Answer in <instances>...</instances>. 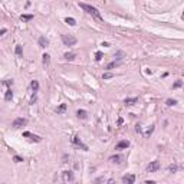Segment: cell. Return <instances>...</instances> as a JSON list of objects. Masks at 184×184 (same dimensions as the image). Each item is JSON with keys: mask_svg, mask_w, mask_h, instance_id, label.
Returning a JSON list of instances; mask_svg holds the SVG:
<instances>
[{"mask_svg": "<svg viewBox=\"0 0 184 184\" xmlns=\"http://www.w3.org/2000/svg\"><path fill=\"white\" fill-rule=\"evenodd\" d=\"M79 7H81L82 10H85L88 15L94 16L95 19H98V20H102L101 13L98 12V9H97V7H94V6H89V4H86V3H79Z\"/></svg>", "mask_w": 184, "mask_h": 184, "instance_id": "cell-1", "label": "cell"}, {"mask_svg": "<svg viewBox=\"0 0 184 184\" xmlns=\"http://www.w3.org/2000/svg\"><path fill=\"white\" fill-rule=\"evenodd\" d=\"M62 42L66 45V46H73L78 40L73 35H62Z\"/></svg>", "mask_w": 184, "mask_h": 184, "instance_id": "cell-2", "label": "cell"}, {"mask_svg": "<svg viewBox=\"0 0 184 184\" xmlns=\"http://www.w3.org/2000/svg\"><path fill=\"white\" fill-rule=\"evenodd\" d=\"M158 170H160V161H158V160L151 161L150 164L147 166V171H148V173H155V171H158Z\"/></svg>", "mask_w": 184, "mask_h": 184, "instance_id": "cell-3", "label": "cell"}, {"mask_svg": "<svg viewBox=\"0 0 184 184\" xmlns=\"http://www.w3.org/2000/svg\"><path fill=\"white\" fill-rule=\"evenodd\" d=\"M27 124V119L26 118H16L15 121H13V124H12V127L13 128H22V127H25Z\"/></svg>", "mask_w": 184, "mask_h": 184, "instance_id": "cell-4", "label": "cell"}, {"mask_svg": "<svg viewBox=\"0 0 184 184\" xmlns=\"http://www.w3.org/2000/svg\"><path fill=\"white\" fill-rule=\"evenodd\" d=\"M72 142L76 145V147H79V148H82L84 151H88V145H85L84 142L81 141V138L78 137V135H73V138H72Z\"/></svg>", "mask_w": 184, "mask_h": 184, "instance_id": "cell-5", "label": "cell"}, {"mask_svg": "<svg viewBox=\"0 0 184 184\" xmlns=\"http://www.w3.org/2000/svg\"><path fill=\"white\" fill-rule=\"evenodd\" d=\"M62 180L65 181V183H69V181H73L75 180V177H73V173L72 171H63L62 173Z\"/></svg>", "mask_w": 184, "mask_h": 184, "instance_id": "cell-6", "label": "cell"}, {"mask_svg": "<svg viewBox=\"0 0 184 184\" xmlns=\"http://www.w3.org/2000/svg\"><path fill=\"white\" fill-rule=\"evenodd\" d=\"M121 180H122V183H125V184H134L135 176L134 174H127V176H124Z\"/></svg>", "mask_w": 184, "mask_h": 184, "instance_id": "cell-7", "label": "cell"}, {"mask_svg": "<svg viewBox=\"0 0 184 184\" xmlns=\"http://www.w3.org/2000/svg\"><path fill=\"white\" fill-rule=\"evenodd\" d=\"M23 137L29 138L30 141H35V142H39V141H40V137H39V135H35V134H32V133H29V131L23 133Z\"/></svg>", "mask_w": 184, "mask_h": 184, "instance_id": "cell-8", "label": "cell"}, {"mask_svg": "<svg viewBox=\"0 0 184 184\" xmlns=\"http://www.w3.org/2000/svg\"><path fill=\"white\" fill-rule=\"evenodd\" d=\"M109 161H112V163H115V164H122V161H124V157L122 155H111L109 157Z\"/></svg>", "mask_w": 184, "mask_h": 184, "instance_id": "cell-9", "label": "cell"}, {"mask_svg": "<svg viewBox=\"0 0 184 184\" xmlns=\"http://www.w3.org/2000/svg\"><path fill=\"white\" fill-rule=\"evenodd\" d=\"M48 45H49V40H48L45 36H40V37H39V46H40V48H46Z\"/></svg>", "mask_w": 184, "mask_h": 184, "instance_id": "cell-10", "label": "cell"}, {"mask_svg": "<svg viewBox=\"0 0 184 184\" xmlns=\"http://www.w3.org/2000/svg\"><path fill=\"white\" fill-rule=\"evenodd\" d=\"M128 145H130V142H128V141H125V140H124V141H119V142L117 144V147H115V150H121V148H127Z\"/></svg>", "mask_w": 184, "mask_h": 184, "instance_id": "cell-11", "label": "cell"}, {"mask_svg": "<svg viewBox=\"0 0 184 184\" xmlns=\"http://www.w3.org/2000/svg\"><path fill=\"white\" fill-rule=\"evenodd\" d=\"M75 56H76V55H75L73 52H66V53L63 55V58H65L66 61H73V59H75Z\"/></svg>", "mask_w": 184, "mask_h": 184, "instance_id": "cell-12", "label": "cell"}, {"mask_svg": "<svg viewBox=\"0 0 184 184\" xmlns=\"http://www.w3.org/2000/svg\"><path fill=\"white\" fill-rule=\"evenodd\" d=\"M137 98H127V99L124 101V104H125V105H127V106H131V105H134L135 102H137Z\"/></svg>", "mask_w": 184, "mask_h": 184, "instance_id": "cell-13", "label": "cell"}, {"mask_svg": "<svg viewBox=\"0 0 184 184\" xmlns=\"http://www.w3.org/2000/svg\"><path fill=\"white\" fill-rule=\"evenodd\" d=\"M76 115H78V118H79V119H85V118L88 117L85 109H79V111H76Z\"/></svg>", "mask_w": 184, "mask_h": 184, "instance_id": "cell-14", "label": "cell"}, {"mask_svg": "<svg viewBox=\"0 0 184 184\" xmlns=\"http://www.w3.org/2000/svg\"><path fill=\"white\" fill-rule=\"evenodd\" d=\"M95 181H97V183H114L112 178H105V177H99V178H97Z\"/></svg>", "mask_w": 184, "mask_h": 184, "instance_id": "cell-15", "label": "cell"}, {"mask_svg": "<svg viewBox=\"0 0 184 184\" xmlns=\"http://www.w3.org/2000/svg\"><path fill=\"white\" fill-rule=\"evenodd\" d=\"M12 98H13V92H12V89L9 88V89L6 91V95H4V99H6V101H12Z\"/></svg>", "mask_w": 184, "mask_h": 184, "instance_id": "cell-16", "label": "cell"}, {"mask_svg": "<svg viewBox=\"0 0 184 184\" xmlns=\"http://www.w3.org/2000/svg\"><path fill=\"white\" fill-rule=\"evenodd\" d=\"M65 109H66V104H61V105L56 108V112H58V114H63Z\"/></svg>", "mask_w": 184, "mask_h": 184, "instance_id": "cell-17", "label": "cell"}, {"mask_svg": "<svg viewBox=\"0 0 184 184\" xmlns=\"http://www.w3.org/2000/svg\"><path fill=\"white\" fill-rule=\"evenodd\" d=\"M42 58H43V65H45V66H48V65L50 63V56L48 55V53H45Z\"/></svg>", "mask_w": 184, "mask_h": 184, "instance_id": "cell-18", "label": "cell"}, {"mask_svg": "<svg viewBox=\"0 0 184 184\" xmlns=\"http://www.w3.org/2000/svg\"><path fill=\"white\" fill-rule=\"evenodd\" d=\"M30 88L33 89V92H37V91H39V82H37V81H32Z\"/></svg>", "mask_w": 184, "mask_h": 184, "instance_id": "cell-19", "label": "cell"}, {"mask_svg": "<svg viewBox=\"0 0 184 184\" xmlns=\"http://www.w3.org/2000/svg\"><path fill=\"white\" fill-rule=\"evenodd\" d=\"M32 19H33V15H22L20 16V20H23V22H29Z\"/></svg>", "mask_w": 184, "mask_h": 184, "instance_id": "cell-20", "label": "cell"}, {"mask_svg": "<svg viewBox=\"0 0 184 184\" xmlns=\"http://www.w3.org/2000/svg\"><path fill=\"white\" fill-rule=\"evenodd\" d=\"M65 22H66L69 26H75V25H76L75 19H72V17H66V19H65Z\"/></svg>", "mask_w": 184, "mask_h": 184, "instance_id": "cell-21", "label": "cell"}, {"mask_svg": "<svg viewBox=\"0 0 184 184\" xmlns=\"http://www.w3.org/2000/svg\"><path fill=\"white\" fill-rule=\"evenodd\" d=\"M178 168H180V167H178L177 164H171V166L168 167V171H170V173H176V171H177Z\"/></svg>", "mask_w": 184, "mask_h": 184, "instance_id": "cell-22", "label": "cell"}, {"mask_svg": "<svg viewBox=\"0 0 184 184\" xmlns=\"http://www.w3.org/2000/svg\"><path fill=\"white\" fill-rule=\"evenodd\" d=\"M15 52H16L17 56H22V45H17L16 49H15Z\"/></svg>", "mask_w": 184, "mask_h": 184, "instance_id": "cell-23", "label": "cell"}, {"mask_svg": "<svg viewBox=\"0 0 184 184\" xmlns=\"http://www.w3.org/2000/svg\"><path fill=\"white\" fill-rule=\"evenodd\" d=\"M166 104H167L168 106H173V105H176V104H177V101H176V99H167V101H166Z\"/></svg>", "mask_w": 184, "mask_h": 184, "instance_id": "cell-24", "label": "cell"}, {"mask_svg": "<svg viewBox=\"0 0 184 184\" xmlns=\"http://www.w3.org/2000/svg\"><path fill=\"white\" fill-rule=\"evenodd\" d=\"M119 65V62H111L108 66H106V69H112V68H115V66H118Z\"/></svg>", "mask_w": 184, "mask_h": 184, "instance_id": "cell-25", "label": "cell"}, {"mask_svg": "<svg viewBox=\"0 0 184 184\" xmlns=\"http://www.w3.org/2000/svg\"><path fill=\"white\" fill-rule=\"evenodd\" d=\"M102 78H104V79H109V78H114V75H112L111 72H106V73H104Z\"/></svg>", "mask_w": 184, "mask_h": 184, "instance_id": "cell-26", "label": "cell"}, {"mask_svg": "<svg viewBox=\"0 0 184 184\" xmlns=\"http://www.w3.org/2000/svg\"><path fill=\"white\" fill-rule=\"evenodd\" d=\"M152 131H154V125H151L150 128L147 130V133H145V134H144V135H145V137H148V135H150L151 133H152Z\"/></svg>", "mask_w": 184, "mask_h": 184, "instance_id": "cell-27", "label": "cell"}, {"mask_svg": "<svg viewBox=\"0 0 184 184\" xmlns=\"http://www.w3.org/2000/svg\"><path fill=\"white\" fill-rule=\"evenodd\" d=\"M13 160H15L16 163H22V161H23V158H22V157H19V155H15V157H13Z\"/></svg>", "mask_w": 184, "mask_h": 184, "instance_id": "cell-28", "label": "cell"}, {"mask_svg": "<svg viewBox=\"0 0 184 184\" xmlns=\"http://www.w3.org/2000/svg\"><path fill=\"white\" fill-rule=\"evenodd\" d=\"M181 85H183V82H181V81H177V82H176V84L173 85V88H180V86H181Z\"/></svg>", "mask_w": 184, "mask_h": 184, "instance_id": "cell-29", "label": "cell"}, {"mask_svg": "<svg viewBox=\"0 0 184 184\" xmlns=\"http://www.w3.org/2000/svg\"><path fill=\"white\" fill-rule=\"evenodd\" d=\"M95 59H97V61H101V59H102V53H101V52H97V58H95Z\"/></svg>", "mask_w": 184, "mask_h": 184, "instance_id": "cell-30", "label": "cell"}, {"mask_svg": "<svg viewBox=\"0 0 184 184\" xmlns=\"http://www.w3.org/2000/svg\"><path fill=\"white\" fill-rule=\"evenodd\" d=\"M36 99H37V98H36V94H35L33 97H32V99H30V104H35V102H36Z\"/></svg>", "mask_w": 184, "mask_h": 184, "instance_id": "cell-31", "label": "cell"}, {"mask_svg": "<svg viewBox=\"0 0 184 184\" xmlns=\"http://www.w3.org/2000/svg\"><path fill=\"white\" fill-rule=\"evenodd\" d=\"M6 33V29H4V27H3V29H1V30H0V35H4Z\"/></svg>", "mask_w": 184, "mask_h": 184, "instance_id": "cell-32", "label": "cell"}, {"mask_svg": "<svg viewBox=\"0 0 184 184\" xmlns=\"http://www.w3.org/2000/svg\"><path fill=\"white\" fill-rule=\"evenodd\" d=\"M183 19H184V12H183Z\"/></svg>", "mask_w": 184, "mask_h": 184, "instance_id": "cell-33", "label": "cell"}]
</instances>
